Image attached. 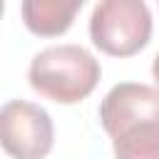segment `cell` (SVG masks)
<instances>
[{"instance_id":"cell-1","label":"cell","mask_w":159,"mask_h":159,"mask_svg":"<svg viewBox=\"0 0 159 159\" xmlns=\"http://www.w3.org/2000/svg\"><path fill=\"white\" fill-rule=\"evenodd\" d=\"M114 159H159V89L142 82L114 84L99 104Z\"/></svg>"},{"instance_id":"cell-2","label":"cell","mask_w":159,"mask_h":159,"mask_svg":"<svg viewBox=\"0 0 159 159\" xmlns=\"http://www.w3.org/2000/svg\"><path fill=\"white\" fill-rule=\"evenodd\" d=\"M102 67L82 45H52L40 50L27 70L30 87L57 104L82 102L99 82Z\"/></svg>"},{"instance_id":"cell-3","label":"cell","mask_w":159,"mask_h":159,"mask_svg":"<svg viewBox=\"0 0 159 159\" xmlns=\"http://www.w3.org/2000/svg\"><path fill=\"white\" fill-rule=\"evenodd\" d=\"M92 42L112 57H132L152 37V12L142 0H102L89 17Z\"/></svg>"},{"instance_id":"cell-4","label":"cell","mask_w":159,"mask_h":159,"mask_svg":"<svg viewBox=\"0 0 159 159\" xmlns=\"http://www.w3.org/2000/svg\"><path fill=\"white\" fill-rule=\"evenodd\" d=\"M55 142V127L40 104L10 99L0 109V144L12 159H45Z\"/></svg>"},{"instance_id":"cell-5","label":"cell","mask_w":159,"mask_h":159,"mask_svg":"<svg viewBox=\"0 0 159 159\" xmlns=\"http://www.w3.org/2000/svg\"><path fill=\"white\" fill-rule=\"evenodd\" d=\"M82 0H25L20 5L22 22L40 37H55L70 30Z\"/></svg>"},{"instance_id":"cell-6","label":"cell","mask_w":159,"mask_h":159,"mask_svg":"<svg viewBox=\"0 0 159 159\" xmlns=\"http://www.w3.org/2000/svg\"><path fill=\"white\" fill-rule=\"evenodd\" d=\"M152 75H154V82H157V89H159V52H157V57L152 62Z\"/></svg>"}]
</instances>
